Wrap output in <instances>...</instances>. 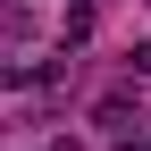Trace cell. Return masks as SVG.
Returning a JSON list of instances; mask_svg holds the SVG:
<instances>
[{"mask_svg":"<svg viewBox=\"0 0 151 151\" xmlns=\"http://www.w3.org/2000/svg\"><path fill=\"white\" fill-rule=\"evenodd\" d=\"M118 151H151V143H143V134H126V143H118Z\"/></svg>","mask_w":151,"mask_h":151,"instance_id":"cell-1","label":"cell"}]
</instances>
